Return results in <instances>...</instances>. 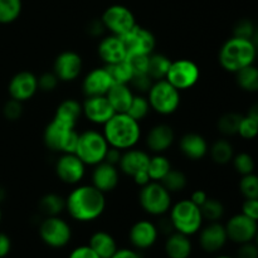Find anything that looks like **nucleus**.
Returning <instances> with one entry per match:
<instances>
[{
  "label": "nucleus",
  "instance_id": "nucleus-1",
  "mask_svg": "<svg viewBox=\"0 0 258 258\" xmlns=\"http://www.w3.org/2000/svg\"><path fill=\"white\" fill-rule=\"evenodd\" d=\"M106 209V194L92 184H78L66 197V211L76 222L88 223L100 218Z\"/></svg>",
  "mask_w": 258,
  "mask_h": 258
},
{
  "label": "nucleus",
  "instance_id": "nucleus-28",
  "mask_svg": "<svg viewBox=\"0 0 258 258\" xmlns=\"http://www.w3.org/2000/svg\"><path fill=\"white\" fill-rule=\"evenodd\" d=\"M88 246L98 254L100 258H111L117 251V243L112 234L105 231H97L90 237Z\"/></svg>",
  "mask_w": 258,
  "mask_h": 258
},
{
  "label": "nucleus",
  "instance_id": "nucleus-16",
  "mask_svg": "<svg viewBox=\"0 0 258 258\" xmlns=\"http://www.w3.org/2000/svg\"><path fill=\"white\" fill-rule=\"evenodd\" d=\"M38 88V77L30 71H22L14 75L8 85V92L10 98L17 100L19 102H27L32 100L37 92Z\"/></svg>",
  "mask_w": 258,
  "mask_h": 258
},
{
  "label": "nucleus",
  "instance_id": "nucleus-14",
  "mask_svg": "<svg viewBox=\"0 0 258 258\" xmlns=\"http://www.w3.org/2000/svg\"><path fill=\"white\" fill-rule=\"evenodd\" d=\"M82 70V57L73 50L59 53L53 62V72L60 82H73L80 77Z\"/></svg>",
  "mask_w": 258,
  "mask_h": 258
},
{
  "label": "nucleus",
  "instance_id": "nucleus-52",
  "mask_svg": "<svg viewBox=\"0 0 258 258\" xmlns=\"http://www.w3.org/2000/svg\"><path fill=\"white\" fill-rule=\"evenodd\" d=\"M106 28L103 25L102 20L100 19H92L90 23L87 24V33L93 38H100L105 34Z\"/></svg>",
  "mask_w": 258,
  "mask_h": 258
},
{
  "label": "nucleus",
  "instance_id": "nucleus-37",
  "mask_svg": "<svg viewBox=\"0 0 258 258\" xmlns=\"http://www.w3.org/2000/svg\"><path fill=\"white\" fill-rule=\"evenodd\" d=\"M243 116L237 112H227L217 121V128L224 136H233L238 134V127Z\"/></svg>",
  "mask_w": 258,
  "mask_h": 258
},
{
  "label": "nucleus",
  "instance_id": "nucleus-17",
  "mask_svg": "<svg viewBox=\"0 0 258 258\" xmlns=\"http://www.w3.org/2000/svg\"><path fill=\"white\" fill-rule=\"evenodd\" d=\"M175 131L169 123H156L145 136V145L153 154H164L173 146Z\"/></svg>",
  "mask_w": 258,
  "mask_h": 258
},
{
  "label": "nucleus",
  "instance_id": "nucleus-34",
  "mask_svg": "<svg viewBox=\"0 0 258 258\" xmlns=\"http://www.w3.org/2000/svg\"><path fill=\"white\" fill-rule=\"evenodd\" d=\"M236 75V82L239 87L247 92H258V67L249 64L242 68Z\"/></svg>",
  "mask_w": 258,
  "mask_h": 258
},
{
  "label": "nucleus",
  "instance_id": "nucleus-6",
  "mask_svg": "<svg viewBox=\"0 0 258 258\" xmlns=\"http://www.w3.org/2000/svg\"><path fill=\"white\" fill-rule=\"evenodd\" d=\"M151 111L161 116H169L176 112L180 106V91L176 90L166 80L154 81L153 86L146 93Z\"/></svg>",
  "mask_w": 258,
  "mask_h": 258
},
{
  "label": "nucleus",
  "instance_id": "nucleus-45",
  "mask_svg": "<svg viewBox=\"0 0 258 258\" xmlns=\"http://www.w3.org/2000/svg\"><path fill=\"white\" fill-rule=\"evenodd\" d=\"M125 60L127 64L130 66L133 75H143V73H148V66H149V55L145 54H127Z\"/></svg>",
  "mask_w": 258,
  "mask_h": 258
},
{
  "label": "nucleus",
  "instance_id": "nucleus-54",
  "mask_svg": "<svg viewBox=\"0 0 258 258\" xmlns=\"http://www.w3.org/2000/svg\"><path fill=\"white\" fill-rule=\"evenodd\" d=\"M10 249H12V241H10L9 236L0 232V258L7 257Z\"/></svg>",
  "mask_w": 258,
  "mask_h": 258
},
{
  "label": "nucleus",
  "instance_id": "nucleus-63",
  "mask_svg": "<svg viewBox=\"0 0 258 258\" xmlns=\"http://www.w3.org/2000/svg\"><path fill=\"white\" fill-rule=\"evenodd\" d=\"M2 217H3V214H2V211H0V222H2Z\"/></svg>",
  "mask_w": 258,
  "mask_h": 258
},
{
  "label": "nucleus",
  "instance_id": "nucleus-55",
  "mask_svg": "<svg viewBox=\"0 0 258 258\" xmlns=\"http://www.w3.org/2000/svg\"><path fill=\"white\" fill-rule=\"evenodd\" d=\"M111 258H143L138 251L131 248H118Z\"/></svg>",
  "mask_w": 258,
  "mask_h": 258
},
{
  "label": "nucleus",
  "instance_id": "nucleus-51",
  "mask_svg": "<svg viewBox=\"0 0 258 258\" xmlns=\"http://www.w3.org/2000/svg\"><path fill=\"white\" fill-rule=\"evenodd\" d=\"M68 258H100L98 254L91 248L88 244L86 246H78L70 253Z\"/></svg>",
  "mask_w": 258,
  "mask_h": 258
},
{
  "label": "nucleus",
  "instance_id": "nucleus-36",
  "mask_svg": "<svg viewBox=\"0 0 258 258\" xmlns=\"http://www.w3.org/2000/svg\"><path fill=\"white\" fill-rule=\"evenodd\" d=\"M23 10L22 0H0V24L14 23Z\"/></svg>",
  "mask_w": 258,
  "mask_h": 258
},
{
  "label": "nucleus",
  "instance_id": "nucleus-31",
  "mask_svg": "<svg viewBox=\"0 0 258 258\" xmlns=\"http://www.w3.org/2000/svg\"><path fill=\"white\" fill-rule=\"evenodd\" d=\"M208 154L211 159L218 165H227L234 156L233 145L227 139H218L209 146Z\"/></svg>",
  "mask_w": 258,
  "mask_h": 258
},
{
  "label": "nucleus",
  "instance_id": "nucleus-49",
  "mask_svg": "<svg viewBox=\"0 0 258 258\" xmlns=\"http://www.w3.org/2000/svg\"><path fill=\"white\" fill-rule=\"evenodd\" d=\"M237 258H258V246L256 242H247L239 246Z\"/></svg>",
  "mask_w": 258,
  "mask_h": 258
},
{
  "label": "nucleus",
  "instance_id": "nucleus-58",
  "mask_svg": "<svg viewBox=\"0 0 258 258\" xmlns=\"http://www.w3.org/2000/svg\"><path fill=\"white\" fill-rule=\"evenodd\" d=\"M247 115H248L249 117L253 118V120L258 123V102H256L254 105H252L251 107H249L248 113H247Z\"/></svg>",
  "mask_w": 258,
  "mask_h": 258
},
{
  "label": "nucleus",
  "instance_id": "nucleus-7",
  "mask_svg": "<svg viewBox=\"0 0 258 258\" xmlns=\"http://www.w3.org/2000/svg\"><path fill=\"white\" fill-rule=\"evenodd\" d=\"M139 204L145 213L153 217H163L169 213L173 204L171 193L160 181H150L140 188Z\"/></svg>",
  "mask_w": 258,
  "mask_h": 258
},
{
  "label": "nucleus",
  "instance_id": "nucleus-8",
  "mask_svg": "<svg viewBox=\"0 0 258 258\" xmlns=\"http://www.w3.org/2000/svg\"><path fill=\"white\" fill-rule=\"evenodd\" d=\"M108 148L110 146L102 133L97 130H86L78 135L75 154L86 166H95L105 160Z\"/></svg>",
  "mask_w": 258,
  "mask_h": 258
},
{
  "label": "nucleus",
  "instance_id": "nucleus-43",
  "mask_svg": "<svg viewBox=\"0 0 258 258\" xmlns=\"http://www.w3.org/2000/svg\"><path fill=\"white\" fill-rule=\"evenodd\" d=\"M153 78L148 73H143V75L133 76L128 86H130L134 92L139 93V95H146L151 88V86H153Z\"/></svg>",
  "mask_w": 258,
  "mask_h": 258
},
{
  "label": "nucleus",
  "instance_id": "nucleus-38",
  "mask_svg": "<svg viewBox=\"0 0 258 258\" xmlns=\"http://www.w3.org/2000/svg\"><path fill=\"white\" fill-rule=\"evenodd\" d=\"M160 183L171 194L179 193V191H183L186 188V185H188V178H186V175L181 170L171 168L170 171L164 176Z\"/></svg>",
  "mask_w": 258,
  "mask_h": 258
},
{
  "label": "nucleus",
  "instance_id": "nucleus-48",
  "mask_svg": "<svg viewBox=\"0 0 258 258\" xmlns=\"http://www.w3.org/2000/svg\"><path fill=\"white\" fill-rule=\"evenodd\" d=\"M60 81L53 72H44L40 76H38V88L42 92H53L58 87Z\"/></svg>",
  "mask_w": 258,
  "mask_h": 258
},
{
  "label": "nucleus",
  "instance_id": "nucleus-42",
  "mask_svg": "<svg viewBox=\"0 0 258 258\" xmlns=\"http://www.w3.org/2000/svg\"><path fill=\"white\" fill-rule=\"evenodd\" d=\"M232 163H233V166L237 173L241 174V175H247V174L253 173L254 168H256L253 156L248 153L234 154Z\"/></svg>",
  "mask_w": 258,
  "mask_h": 258
},
{
  "label": "nucleus",
  "instance_id": "nucleus-11",
  "mask_svg": "<svg viewBox=\"0 0 258 258\" xmlns=\"http://www.w3.org/2000/svg\"><path fill=\"white\" fill-rule=\"evenodd\" d=\"M101 20L110 34L118 37L125 35L138 24L134 13L127 7L121 4H113L106 8L101 15Z\"/></svg>",
  "mask_w": 258,
  "mask_h": 258
},
{
  "label": "nucleus",
  "instance_id": "nucleus-20",
  "mask_svg": "<svg viewBox=\"0 0 258 258\" xmlns=\"http://www.w3.org/2000/svg\"><path fill=\"white\" fill-rule=\"evenodd\" d=\"M228 241L226 227L219 222H209L199 231V244L208 253H216L226 246Z\"/></svg>",
  "mask_w": 258,
  "mask_h": 258
},
{
  "label": "nucleus",
  "instance_id": "nucleus-46",
  "mask_svg": "<svg viewBox=\"0 0 258 258\" xmlns=\"http://www.w3.org/2000/svg\"><path fill=\"white\" fill-rule=\"evenodd\" d=\"M3 115L8 121H18L23 115V102L17 100H8L3 106Z\"/></svg>",
  "mask_w": 258,
  "mask_h": 258
},
{
  "label": "nucleus",
  "instance_id": "nucleus-33",
  "mask_svg": "<svg viewBox=\"0 0 258 258\" xmlns=\"http://www.w3.org/2000/svg\"><path fill=\"white\" fill-rule=\"evenodd\" d=\"M171 163L164 154H154L150 156L148 165V174L151 181H161L164 176L170 171Z\"/></svg>",
  "mask_w": 258,
  "mask_h": 258
},
{
  "label": "nucleus",
  "instance_id": "nucleus-18",
  "mask_svg": "<svg viewBox=\"0 0 258 258\" xmlns=\"http://www.w3.org/2000/svg\"><path fill=\"white\" fill-rule=\"evenodd\" d=\"M82 111L83 116L90 122L102 126L116 113L106 96L86 97L82 103Z\"/></svg>",
  "mask_w": 258,
  "mask_h": 258
},
{
  "label": "nucleus",
  "instance_id": "nucleus-35",
  "mask_svg": "<svg viewBox=\"0 0 258 258\" xmlns=\"http://www.w3.org/2000/svg\"><path fill=\"white\" fill-rule=\"evenodd\" d=\"M113 85H128L133 78V71L126 60L112 63V64H105Z\"/></svg>",
  "mask_w": 258,
  "mask_h": 258
},
{
  "label": "nucleus",
  "instance_id": "nucleus-22",
  "mask_svg": "<svg viewBox=\"0 0 258 258\" xmlns=\"http://www.w3.org/2000/svg\"><path fill=\"white\" fill-rule=\"evenodd\" d=\"M112 85V80L103 66V67L93 68L85 76L82 81V92L86 97L106 96Z\"/></svg>",
  "mask_w": 258,
  "mask_h": 258
},
{
  "label": "nucleus",
  "instance_id": "nucleus-9",
  "mask_svg": "<svg viewBox=\"0 0 258 258\" xmlns=\"http://www.w3.org/2000/svg\"><path fill=\"white\" fill-rule=\"evenodd\" d=\"M39 237L50 248H63L72 239V229L68 222L59 216L45 217L39 224Z\"/></svg>",
  "mask_w": 258,
  "mask_h": 258
},
{
  "label": "nucleus",
  "instance_id": "nucleus-2",
  "mask_svg": "<svg viewBox=\"0 0 258 258\" xmlns=\"http://www.w3.org/2000/svg\"><path fill=\"white\" fill-rule=\"evenodd\" d=\"M102 134L108 146L125 151L136 148L141 139V126L126 112L115 113L103 125Z\"/></svg>",
  "mask_w": 258,
  "mask_h": 258
},
{
  "label": "nucleus",
  "instance_id": "nucleus-13",
  "mask_svg": "<svg viewBox=\"0 0 258 258\" xmlns=\"http://www.w3.org/2000/svg\"><path fill=\"white\" fill-rule=\"evenodd\" d=\"M127 54H145L150 55L155 50L156 38L153 32L141 25L136 24L130 32L122 35Z\"/></svg>",
  "mask_w": 258,
  "mask_h": 258
},
{
  "label": "nucleus",
  "instance_id": "nucleus-56",
  "mask_svg": "<svg viewBox=\"0 0 258 258\" xmlns=\"http://www.w3.org/2000/svg\"><path fill=\"white\" fill-rule=\"evenodd\" d=\"M208 198L209 197H208V194H207V191L202 190V189H197V190H194L193 193L190 194V198L189 199H190L194 204H197L198 207H201L202 204H203Z\"/></svg>",
  "mask_w": 258,
  "mask_h": 258
},
{
  "label": "nucleus",
  "instance_id": "nucleus-26",
  "mask_svg": "<svg viewBox=\"0 0 258 258\" xmlns=\"http://www.w3.org/2000/svg\"><path fill=\"white\" fill-rule=\"evenodd\" d=\"M164 249L169 258H189L193 251V244L189 236L173 232L166 238Z\"/></svg>",
  "mask_w": 258,
  "mask_h": 258
},
{
  "label": "nucleus",
  "instance_id": "nucleus-53",
  "mask_svg": "<svg viewBox=\"0 0 258 258\" xmlns=\"http://www.w3.org/2000/svg\"><path fill=\"white\" fill-rule=\"evenodd\" d=\"M121 155H122V151L118 150V149L116 148H108L107 153H106V156H105V160L106 163L111 164V165H115L117 166L118 163H120L121 160Z\"/></svg>",
  "mask_w": 258,
  "mask_h": 258
},
{
  "label": "nucleus",
  "instance_id": "nucleus-41",
  "mask_svg": "<svg viewBox=\"0 0 258 258\" xmlns=\"http://www.w3.org/2000/svg\"><path fill=\"white\" fill-rule=\"evenodd\" d=\"M239 191L246 199H258V175L254 173L242 175L238 184Z\"/></svg>",
  "mask_w": 258,
  "mask_h": 258
},
{
  "label": "nucleus",
  "instance_id": "nucleus-64",
  "mask_svg": "<svg viewBox=\"0 0 258 258\" xmlns=\"http://www.w3.org/2000/svg\"><path fill=\"white\" fill-rule=\"evenodd\" d=\"M256 58L258 59V50H257V57H256Z\"/></svg>",
  "mask_w": 258,
  "mask_h": 258
},
{
  "label": "nucleus",
  "instance_id": "nucleus-50",
  "mask_svg": "<svg viewBox=\"0 0 258 258\" xmlns=\"http://www.w3.org/2000/svg\"><path fill=\"white\" fill-rule=\"evenodd\" d=\"M241 213L258 222V199H244Z\"/></svg>",
  "mask_w": 258,
  "mask_h": 258
},
{
  "label": "nucleus",
  "instance_id": "nucleus-5",
  "mask_svg": "<svg viewBox=\"0 0 258 258\" xmlns=\"http://www.w3.org/2000/svg\"><path fill=\"white\" fill-rule=\"evenodd\" d=\"M80 134L76 126L68 125L58 118L53 117L43 131V143L49 149L58 154H72L76 151Z\"/></svg>",
  "mask_w": 258,
  "mask_h": 258
},
{
  "label": "nucleus",
  "instance_id": "nucleus-3",
  "mask_svg": "<svg viewBox=\"0 0 258 258\" xmlns=\"http://www.w3.org/2000/svg\"><path fill=\"white\" fill-rule=\"evenodd\" d=\"M257 57V48L251 39L232 37L223 43L218 53V60L224 71L238 72L242 68L253 64Z\"/></svg>",
  "mask_w": 258,
  "mask_h": 258
},
{
  "label": "nucleus",
  "instance_id": "nucleus-4",
  "mask_svg": "<svg viewBox=\"0 0 258 258\" xmlns=\"http://www.w3.org/2000/svg\"><path fill=\"white\" fill-rule=\"evenodd\" d=\"M169 221L173 226L174 232H179L189 237L198 233L204 223L201 208L190 199H181L171 204Z\"/></svg>",
  "mask_w": 258,
  "mask_h": 258
},
{
  "label": "nucleus",
  "instance_id": "nucleus-57",
  "mask_svg": "<svg viewBox=\"0 0 258 258\" xmlns=\"http://www.w3.org/2000/svg\"><path fill=\"white\" fill-rule=\"evenodd\" d=\"M133 180H134V183H135L138 186H140V188L141 186L146 185V184L150 183L151 181L150 176H149V174H148V170L141 171V173H138L136 175H134Z\"/></svg>",
  "mask_w": 258,
  "mask_h": 258
},
{
  "label": "nucleus",
  "instance_id": "nucleus-24",
  "mask_svg": "<svg viewBox=\"0 0 258 258\" xmlns=\"http://www.w3.org/2000/svg\"><path fill=\"white\" fill-rule=\"evenodd\" d=\"M149 160H150V155H149L148 151L133 148L122 151L117 168L120 173L133 178L138 173L148 170Z\"/></svg>",
  "mask_w": 258,
  "mask_h": 258
},
{
  "label": "nucleus",
  "instance_id": "nucleus-10",
  "mask_svg": "<svg viewBox=\"0 0 258 258\" xmlns=\"http://www.w3.org/2000/svg\"><path fill=\"white\" fill-rule=\"evenodd\" d=\"M201 78V68L191 59L180 58L171 60L165 80L178 91H186L193 88Z\"/></svg>",
  "mask_w": 258,
  "mask_h": 258
},
{
  "label": "nucleus",
  "instance_id": "nucleus-61",
  "mask_svg": "<svg viewBox=\"0 0 258 258\" xmlns=\"http://www.w3.org/2000/svg\"><path fill=\"white\" fill-rule=\"evenodd\" d=\"M254 242H256V244L258 246V231H257V234H256V237H254Z\"/></svg>",
  "mask_w": 258,
  "mask_h": 258
},
{
  "label": "nucleus",
  "instance_id": "nucleus-39",
  "mask_svg": "<svg viewBox=\"0 0 258 258\" xmlns=\"http://www.w3.org/2000/svg\"><path fill=\"white\" fill-rule=\"evenodd\" d=\"M150 111L151 107L146 95H139V93H135V96H134L133 98V102H131L130 107H128L126 113L140 122V121L145 120L146 116L150 113Z\"/></svg>",
  "mask_w": 258,
  "mask_h": 258
},
{
  "label": "nucleus",
  "instance_id": "nucleus-47",
  "mask_svg": "<svg viewBox=\"0 0 258 258\" xmlns=\"http://www.w3.org/2000/svg\"><path fill=\"white\" fill-rule=\"evenodd\" d=\"M254 28H256V25L253 24L251 19H247V18L239 19L233 27V37L251 39L252 35H253Z\"/></svg>",
  "mask_w": 258,
  "mask_h": 258
},
{
  "label": "nucleus",
  "instance_id": "nucleus-44",
  "mask_svg": "<svg viewBox=\"0 0 258 258\" xmlns=\"http://www.w3.org/2000/svg\"><path fill=\"white\" fill-rule=\"evenodd\" d=\"M244 140H252L258 136V123L248 115L243 116L238 127V134Z\"/></svg>",
  "mask_w": 258,
  "mask_h": 258
},
{
  "label": "nucleus",
  "instance_id": "nucleus-25",
  "mask_svg": "<svg viewBox=\"0 0 258 258\" xmlns=\"http://www.w3.org/2000/svg\"><path fill=\"white\" fill-rule=\"evenodd\" d=\"M179 150L191 161H198L208 155L209 145L207 139L198 133H186L179 140Z\"/></svg>",
  "mask_w": 258,
  "mask_h": 258
},
{
  "label": "nucleus",
  "instance_id": "nucleus-40",
  "mask_svg": "<svg viewBox=\"0 0 258 258\" xmlns=\"http://www.w3.org/2000/svg\"><path fill=\"white\" fill-rule=\"evenodd\" d=\"M199 208L204 221L219 222V219L224 216L223 203L216 198H208Z\"/></svg>",
  "mask_w": 258,
  "mask_h": 258
},
{
  "label": "nucleus",
  "instance_id": "nucleus-12",
  "mask_svg": "<svg viewBox=\"0 0 258 258\" xmlns=\"http://www.w3.org/2000/svg\"><path fill=\"white\" fill-rule=\"evenodd\" d=\"M54 171L62 183L78 185L86 175V164L75 153L60 154L55 161Z\"/></svg>",
  "mask_w": 258,
  "mask_h": 258
},
{
  "label": "nucleus",
  "instance_id": "nucleus-15",
  "mask_svg": "<svg viewBox=\"0 0 258 258\" xmlns=\"http://www.w3.org/2000/svg\"><path fill=\"white\" fill-rule=\"evenodd\" d=\"M224 227L229 241L238 244L253 241L258 231L257 222L244 216L243 213L231 217Z\"/></svg>",
  "mask_w": 258,
  "mask_h": 258
},
{
  "label": "nucleus",
  "instance_id": "nucleus-30",
  "mask_svg": "<svg viewBox=\"0 0 258 258\" xmlns=\"http://www.w3.org/2000/svg\"><path fill=\"white\" fill-rule=\"evenodd\" d=\"M38 208L45 217L59 216L63 211H66V198L57 193H47L40 197Z\"/></svg>",
  "mask_w": 258,
  "mask_h": 258
},
{
  "label": "nucleus",
  "instance_id": "nucleus-32",
  "mask_svg": "<svg viewBox=\"0 0 258 258\" xmlns=\"http://www.w3.org/2000/svg\"><path fill=\"white\" fill-rule=\"evenodd\" d=\"M170 64L171 59L168 55L163 54V53L153 52L149 55L148 75L153 78V81L165 80Z\"/></svg>",
  "mask_w": 258,
  "mask_h": 258
},
{
  "label": "nucleus",
  "instance_id": "nucleus-60",
  "mask_svg": "<svg viewBox=\"0 0 258 258\" xmlns=\"http://www.w3.org/2000/svg\"><path fill=\"white\" fill-rule=\"evenodd\" d=\"M5 198H7V190H5L4 186L0 185V203H2V202H4Z\"/></svg>",
  "mask_w": 258,
  "mask_h": 258
},
{
  "label": "nucleus",
  "instance_id": "nucleus-23",
  "mask_svg": "<svg viewBox=\"0 0 258 258\" xmlns=\"http://www.w3.org/2000/svg\"><path fill=\"white\" fill-rule=\"evenodd\" d=\"M97 53L98 57L105 64H112V63L125 60L126 55H127L122 38L113 34H108L101 38L97 47Z\"/></svg>",
  "mask_w": 258,
  "mask_h": 258
},
{
  "label": "nucleus",
  "instance_id": "nucleus-29",
  "mask_svg": "<svg viewBox=\"0 0 258 258\" xmlns=\"http://www.w3.org/2000/svg\"><path fill=\"white\" fill-rule=\"evenodd\" d=\"M83 116L82 111V103L78 102L75 98H67L63 100L59 105L57 106L54 112V117L58 120L63 121V122L68 123L77 127L78 121Z\"/></svg>",
  "mask_w": 258,
  "mask_h": 258
},
{
  "label": "nucleus",
  "instance_id": "nucleus-21",
  "mask_svg": "<svg viewBox=\"0 0 258 258\" xmlns=\"http://www.w3.org/2000/svg\"><path fill=\"white\" fill-rule=\"evenodd\" d=\"M92 185L101 190L102 193L107 194L115 190L120 183V170L117 166L102 161L93 166L92 174H91Z\"/></svg>",
  "mask_w": 258,
  "mask_h": 258
},
{
  "label": "nucleus",
  "instance_id": "nucleus-27",
  "mask_svg": "<svg viewBox=\"0 0 258 258\" xmlns=\"http://www.w3.org/2000/svg\"><path fill=\"white\" fill-rule=\"evenodd\" d=\"M134 96L135 92L128 85H112V87L106 93V97L116 113L127 112Z\"/></svg>",
  "mask_w": 258,
  "mask_h": 258
},
{
  "label": "nucleus",
  "instance_id": "nucleus-19",
  "mask_svg": "<svg viewBox=\"0 0 258 258\" xmlns=\"http://www.w3.org/2000/svg\"><path fill=\"white\" fill-rule=\"evenodd\" d=\"M159 228L155 223L148 219H140L131 226L128 239L136 249L151 248L159 238Z\"/></svg>",
  "mask_w": 258,
  "mask_h": 258
},
{
  "label": "nucleus",
  "instance_id": "nucleus-62",
  "mask_svg": "<svg viewBox=\"0 0 258 258\" xmlns=\"http://www.w3.org/2000/svg\"><path fill=\"white\" fill-rule=\"evenodd\" d=\"M214 258H233V257H229V256H217Z\"/></svg>",
  "mask_w": 258,
  "mask_h": 258
},
{
  "label": "nucleus",
  "instance_id": "nucleus-59",
  "mask_svg": "<svg viewBox=\"0 0 258 258\" xmlns=\"http://www.w3.org/2000/svg\"><path fill=\"white\" fill-rule=\"evenodd\" d=\"M251 40H252V43L254 44V47H256L257 50H258V27L254 28V32H253V35H252Z\"/></svg>",
  "mask_w": 258,
  "mask_h": 258
}]
</instances>
